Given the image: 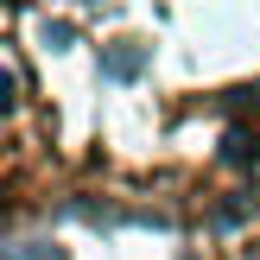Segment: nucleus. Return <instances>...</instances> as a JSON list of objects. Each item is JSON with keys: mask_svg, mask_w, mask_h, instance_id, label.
<instances>
[{"mask_svg": "<svg viewBox=\"0 0 260 260\" xmlns=\"http://www.w3.org/2000/svg\"><path fill=\"white\" fill-rule=\"evenodd\" d=\"M222 159H229V165H248V134H229V140H222Z\"/></svg>", "mask_w": 260, "mask_h": 260, "instance_id": "obj_3", "label": "nucleus"}, {"mask_svg": "<svg viewBox=\"0 0 260 260\" xmlns=\"http://www.w3.org/2000/svg\"><path fill=\"white\" fill-rule=\"evenodd\" d=\"M140 70H146V45H140V38L102 45V76H108V83H140Z\"/></svg>", "mask_w": 260, "mask_h": 260, "instance_id": "obj_1", "label": "nucleus"}, {"mask_svg": "<svg viewBox=\"0 0 260 260\" xmlns=\"http://www.w3.org/2000/svg\"><path fill=\"white\" fill-rule=\"evenodd\" d=\"M45 45H51V51H70V45H76V25H70V19H51V25H45Z\"/></svg>", "mask_w": 260, "mask_h": 260, "instance_id": "obj_2", "label": "nucleus"}]
</instances>
